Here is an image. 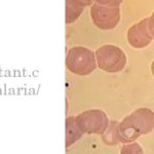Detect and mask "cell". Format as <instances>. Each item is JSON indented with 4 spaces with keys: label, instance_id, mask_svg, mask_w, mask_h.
I'll use <instances>...</instances> for the list:
<instances>
[{
    "label": "cell",
    "instance_id": "obj_7",
    "mask_svg": "<svg viewBox=\"0 0 154 154\" xmlns=\"http://www.w3.org/2000/svg\"><path fill=\"white\" fill-rule=\"evenodd\" d=\"M82 134L76 125L75 117H68L66 119V147H70L82 137Z\"/></svg>",
    "mask_w": 154,
    "mask_h": 154
},
{
    "label": "cell",
    "instance_id": "obj_8",
    "mask_svg": "<svg viewBox=\"0 0 154 154\" xmlns=\"http://www.w3.org/2000/svg\"><path fill=\"white\" fill-rule=\"evenodd\" d=\"M84 7L74 3L71 0H66V23H73L82 14Z\"/></svg>",
    "mask_w": 154,
    "mask_h": 154
},
{
    "label": "cell",
    "instance_id": "obj_10",
    "mask_svg": "<svg viewBox=\"0 0 154 154\" xmlns=\"http://www.w3.org/2000/svg\"><path fill=\"white\" fill-rule=\"evenodd\" d=\"M93 1L97 2V4L104 6H110V7H118L122 0H93Z\"/></svg>",
    "mask_w": 154,
    "mask_h": 154
},
{
    "label": "cell",
    "instance_id": "obj_2",
    "mask_svg": "<svg viewBox=\"0 0 154 154\" xmlns=\"http://www.w3.org/2000/svg\"><path fill=\"white\" fill-rule=\"evenodd\" d=\"M66 66L68 70L76 75H88L96 69V54L83 46H74L67 53Z\"/></svg>",
    "mask_w": 154,
    "mask_h": 154
},
{
    "label": "cell",
    "instance_id": "obj_12",
    "mask_svg": "<svg viewBox=\"0 0 154 154\" xmlns=\"http://www.w3.org/2000/svg\"><path fill=\"white\" fill-rule=\"evenodd\" d=\"M71 1H73L74 3L78 4V5H80L82 7L91 5V4L93 3V0H71Z\"/></svg>",
    "mask_w": 154,
    "mask_h": 154
},
{
    "label": "cell",
    "instance_id": "obj_6",
    "mask_svg": "<svg viewBox=\"0 0 154 154\" xmlns=\"http://www.w3.org/2000/svg\"><path fill=\"white\" fill-rule=\"evenodd\" d=\"M153 39L148 27V18L144 19L131 27L128 31V41L136 48H142L149 45Z\"/></svg>",
    "mask_w": 154,
    "mask_h": 154
},
{
    "label": "cell",
    "instance_id": "obj_1",
    "mask_svg": "<svg viewBox=\"0 0 154 154\" xmlns=\"http://www.w3.org/2000/svg\"><path fill=\"white\" fill-rule=\"evenodd\" d=\"M154 128V113L150 109L140 108L117 125L116 137L118 142L131 143L140 136Z\"/></svg>",
    "mask_w": 154,
    "mask_h": 154
},
{
    "label": "cell",
    "instance_id": "obj_9",
    "mask_svg": "<svg viewBox=\"0 0 154 154\" xmlns=\"http://www.w3.org/2000/svg\"><path fill=\"white\" fill-rule=\"evenodd\" d=\"M120 154H143V149L137 143L125 145L120 151Z\"/></svg>",
    "mask_w": 154,
    "mask_h": 154
},
{
    "label": "cell",
    "instance_id": "obj_13",
    "mask_svg": "<svg viewBox=\"0 0 154 154\" xmlns=\"http://www.w3.org/2000/svg\"><path fill=\"white\" fill-rule=\"evenodd\" d=\"M151 71H152V74H153V76H154V61H153L152 65H151Z\"/></svg>",
    "mask_w": 154,
    "mask_h": 154
},
{
    "label": "cell",
    "instance_id": "obj_4",
    "mask_svg": "<svg viewBox=\"0 0 154 154\" xmlns=\"http://www.w3.org/2000/svg\"><path fill=\"white\" fill-rule=\"evenodd\" d=\"M76 125L82 133L103 134L108 128V117L102 110H88L75 117Z\"/></svg>",
    "mask_w": 154,
    "mask_h": 154
},
{
    "label": "cell",
    "instance_id": "obj_5",
    "mask_svg": "<svg viewBox=\"0 0 154 154\" xmlns=\"http://www.w3.org/2000/svg\"><path fill=\"white\" fill-rule=\"evenodd\" d=\"M91 16L98 28L111 30L115 28L120 20V11L119 7L104 6L96 3L91 8Z\"/></svg>",
    "mask_w": 154,
    "mask_h": 154
},
{
    "label": "cell",
    "instance_id": "obj_3",
    "mask_svg": "<svg viewBox=\"0 0 154 154\" xmlns=\"http://www.w3.org/2000/svg\"><path fill=\"white\" fill-rule=\"evenodd\" d=\"M96 60L101 70L110 73L121 71L126 64L125 51L112 44H106L97 49Z\"/></svg>",
    "mask_w": 154,
    "mask_h": 154
},
{
    "label": "cell",
    "instance_id": "obj_11",
    "mask_svg": "<svg viewBox=\"0 0 154 154\" xmlns=\"http://www.w3.org/2000/svg\"><path fill=\"white\" fill-rule=\"evenodd\" d=\"M148 27H149V30H150L151 35H152L154 38V12L151 14L150 18H148Z\"/></svg>",
    "mask_w": 154,
    "mask_h": 154
}]
</instances>
